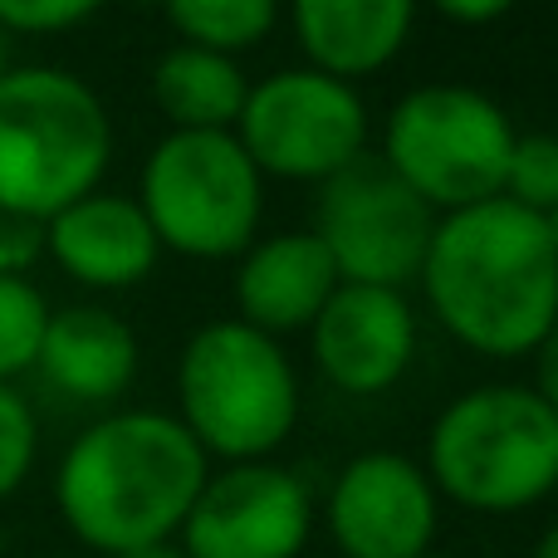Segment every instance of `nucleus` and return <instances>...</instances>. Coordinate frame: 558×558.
<instances>
[{
  "label": "nucleus",
  "mask_w": 558,
  "mask_h": 558,
  "mask_svg": "<svg viewBox=\"0 0 558 558\" xmlns=\"http://www.w3.org/2000/svg\"><path fill=\"white\" fill-rule=\"evenodd\" d=\"M245 94H251V78L231 54H216V49L177 45L153 69V98L172 118V133H231Z\"/></svg>",
  "instance_id": "f3484780"
},
{
  "label": "nucleus",
  "mask_w": 558,
  "mask_h": 558,
  "mask_svg": "<svg viewBox=\"0 0 558 558\" xmlns=\"http://www.w3.org/2000/svg\"><path fill=\"white\" fill-rule=\"evenodd\" d=\"M308 534V485L284 465L241 461L206 475L177 544L186 558H299Z\"/></svg>",
  "instance_id": "9d476101"
},
{
  "label": "nucleus",
  "mask_w": 558,
  "mask_h": 558,
  "mask_svg": "<svg viewBox=\"0 0 558 558\" xmlns=\"http://www.w3.org/2000/svg\"><path fill=\"white\" fill-rule=\"evenodd\" d=\"M343 284L328 260L324 241L314 231H289L270 241L251 245L235 270V304H241V324L260 328V333H294L318 318V308L333 299Z\"/></svg>",
  "instance_id": "4468645a"
},
{
  "label": "nucleus",
  "mask_w": 558,
  "mask_h": 558,
  "mask_svg": "<svg viewBox=\"0 0 558 558\" xmlns=\"http://www.w3.org/2000/svg\"><path fill=\"white\" fill-rule=\"evenodd\" d=\"M534 558H558V524L539 534V544H534Z\"/></svg>",
  "instance_id": "bb28decb"
},
{
  "label": "nucleus",
  "mask_w": 558,
  "mask_h": 558,
  "mask_svg": "<svg viewBox=\"0 0 558 558\" xmlns=\"http://www.w3.org/2000/svg\"><path fill=\"white\" fill-rule=\"evenodd\" d=\"M157 245L192 260L245 255L265 211V177L235 133H167L147 153L137 192Z\"/></svg>",
  "instance_id": "0eeeda50"
},
{
  "label": "nucleus",
  "mask_w": 558,
  "mask_h": 558,
  "mask_svg": "<svg viewBox=\"0 0 558 558\" xmlns=\"http://www.w3.org/2000/svg\"><path fill=\"white\" fill-rule=\"evenodd\" d=\"M416 0H294V29L308 69L343 84L387 69L402 54Z\"/></svg>",
  "instance_id": "dca6fc26"
},
{
  "label": "nucleus",
  "mask_w": 558,
  "mask_h": 558,
  "mask_svg": "<svg viewBox=\"0 0 558 558\" xmlns=\"http://www.w3.org/2000/svg\"><path fill=\"white\" fill-rule=\"evenodd\" d=\"M441 216L383 162L357 157L328 182H318L314 235L324 241L328 260L343 284L402 289L422 275L426 245Z\"/></svg>",
  "instance_id": "1a4fd4ad"
},
{
  "label": "nucleus",
  "mask_w": 558,
  "mask_h": 558,
  "mask_svg": "<svg viewBox=\"0 0 558 558\" xmlns=\"http://www.w3.org/2000/svg\"><path fill=\"white\" fill-rule=\"evenodd\" d=\"M45 255L88 289H128L153 275L162 245L133 196L88 192L45 221Z\"/></svg>",
  "instance_id": "ddd939ff"
},
{
  "label": "nucleus",
  "mask_w": 558,
  "mask_h": 558,
  "mask_svg": "<svg viewBox=\"0 0 558 558\" xmlns=\"http://www.w3.org/2000/svg\"><path fill=\"white\" fill-rule=\"evenodd\" d=\"M104 0H0V29L5 35H59L84 25Z\"/></svg>",
  "instance_id": "4be33fe9"
},
{
  "label": "nucleus",
  "mask_w": 558,
  "mask_h": 558,
  "mask_svg": "<svg viewBox=\"0 0 558 558\" xmlns=\"http://www.w3.org/2000/svg\"><path fill=\"white\" fill-rule=\"evenodd\" d=\"M5 69H10V35L0 29V74H5Z\"/></svg>",
  "instance_id": "c85d7f7f"
},
{
  "label": "nucleus",
  "mask_w": 558,
  "mask_h": 558,
  "mask_svg": "<svg viewBox=\"0 0 558 558\" xmlns=\"http://www.w3.org/2000/svg\"><path fill=\"white\" fill-rule=\"evenodd\" d=\"M328 534L343 558H422L436 539V485L402 451H363L338 471Z\"/></svg>",
  "instance_id": "9b49d317"
},
{
  "label": "nucleus",
  "mask_w": 558,
  "mask_h": 558,
  "mask_svg": "<svg viewBox=\"0 0 558 558\" xmlns=\"http://www.w3.org/2000/svg\"><path fill=\"white\" fill-rule=\"evenodd\" d=\"M35 367L54 392L74 402H113L137 377V333L98 304L78 308H49L45 343H39Z\"/></svg>",
  "instance_id": "2eb2a0df"
},
{
  "label": "nucleus",
  "mask_w": 558,
  "mask_h": 558,
  "mask_svg": "<svg viewBox=\"0 0 558 558\" xmlns=\"http://www.w3.org/2000/svg\"><path fill=\"white\" fill-rule=\"evenodd\" d=\"M177 422L192 432V441L221 461H265L289 441L299 422V377L289 353L270 333L216 318L196 328L177 363Z\"/></svg>",
  "instance_id": "39448f33"
},
{
  "label": "nucleus",
  "mask_w": 558,
  "mask_h": 558,
  "mask_svg": "<svg viewBox=\"0 0 558 558\" xmlns=\"http://www.w3.org/2000/svg\"><path fill=\"white\" fill-rule=\"evenodd\" d=\"M436 10H441L446 20H461V25H490V20H500L505 10L514 5V0H432Z\"/></svg>",
  "instance_id": "393cba45"
},
{
  "label": "nucleus",
  "mask_w": 558,
  "mask_h": 558,
  "mask_svg": "<svg viewBox=\"0 0 558 558\" xmlns=\"http://www.w3.org/2000/svg\"><path fill=\"white\" fill-rule=\"evenodd\" d=\"M211 461L167 412H113L78 432L54 475L59 520L94 554L123 558L182 534Z\"/></svg>",
  "instance_id": "f03ea898"
},
{
  "label": "nucleus",
  "mask_w": 558,
  "mask_h": 558,
  "mask_svg": "<svg viewBox=\"0 0 558 558\" xmlns=\"http://www.w3.org/2000/svg\"><path fill=\"white\" fill-rule=\"evenodd\" d=\"M426 475L461 510H530L558 490V412L534 387H475L436 416Z\"/></svg>",
  "instance_id": "20e7f679"
},
{
  "label": "nucleus",
  "mask_w": 558,
  "mask_h": 558,
  "mask_svg": "<svg viewBox=\"0 0 558 558\" xmlns=\"http://www.w3.org/2000/svg\"><path fill=\"white\" fill-rule=\"evenodd\" d=\"M426 304L481 357H524L558 318V251L544 216L510 196L436 221L422 260Z\"/></svg>",
  "instance_id": "f257e3e1"
},
{
  "label": "nucleus",
  "mask_w": 558,
  "mask_h": 558,
  "mask_svg": "<svg viewBox=\"0 0 558 558\" xmlns=\"http://www.w3.org/2000/svg\"><path fill=\"white\" fill-rule=\"evenodd\" d=\"M39 456V422L29 402L10 383H0V500L20 490L35 471Z\"/></svg>",
  "instance_id": "412c9836"
},
{
  "label": "nucleus",
  "mask_w": 558,
  "mask_h": 558,
  "mask_svg": "<svg viewBox=\"0 0 558 558\" xmlns=\"http://www.w3.org/2000/svg\"><path fill=\"white\" fill-rule=\"evenodd\" d=\"M113 162L108 108L64 69L0 74V216L45 226L98 192Z\"/></svg>",
  "instance_id": "7ed1b4c3"
},
{
  "label": "nucleus",
  "mask_w": 558,
  "mask_h": 558,
  "mask_svg": "<svg viewBox=\"0 0 558 558\" xmlns=\"http://www.w3.org/2000/svg\"><path fill=\"white\" fill-rule=\"evenodd\" d=\"M39 251H45V226L0 216V275H25V265H35Z\"/></svg>",
  "instance_id": "5701e85b"
},
{
  "label": "nucleus",
  "mask_w": 558,
  "mask_h": 558,
  "mask_svg": "<svg viewBox=\"0 0 558 558\" xmlns=\"http://www.w3.org/2000/svg\"><path fill=\"white\" fill-rule=\"evenodd\" d=\"M505 196L534 216L558 206V133H520L505 172Z\"/></svg>",
  "instance_id": "aec40b11"
},
{
  "label": "nucleus",
  "mask_w": 558,
  "mask_h": 558,
  "mask_svg": "<svg viewBox=\"0 0 558 558\" xmlns=\"http://www.w3.org/2000/svg\"><path fill=\"white\" fill-rule=\"evenodd\" d=\"M123 558H186V554H182V544H177V539H167V544H147V549H133V554H123Z\"/></svg>",
  "instance_id": "a878e982"
},
{
  "label": "nucleus",
  "mask_w": 558,
  "mask_h": 558,
  "mask_svg": "<svg viewBox=\"0 0 558 558\" xmlns=\"http://www.w3.org/2000/svg\"><path fill=\"white\" fill-rule=\"evenodd\" d=\"M49 304L25 275H0V383L35 367L45 343Z\"/></svg>",
  "instance_id": "6ab92c4d"
},
{
  "label": "nucleus",
  "mask_w": 558,
  "mask_h": 558,
  "mask_svg": "<svg viewBox=\"0 0 558 558\" xmlns=\"http://www.w3.org/2000/svg\"><path fill=\"white\" fill-rule=\"evenodd\" d=\"M534 373H539V387H534V392L558 412V318H554L549 333L539 338V348H534Z\"/></svg>",
  "instance_id": "b1692460"
},
{
  "label": "nucleus",
  "mask_w": 558,
  "mask_h": 558,
  "mask_svg": "<svg viewBox=\"0 0 558 558\" xmlns=\"http://www.w3.org/2000/svg\"><path fill=\"white\" fill-rule=\"evenodd\" d=\"M308 333L318 373L348 397H377L397 387L416 357V318L402 289L338 284Z\"/></svg>",
  "instance_id": "f8f14e48"
},
{
  "label": "nucleus",
  "mask_w": 558,
  "mask_h": 558,
  "mask_svg": "<svg viewBox=\"0 0 558 558\" xmlns=\"http://www.w3.org/2000/svg\"><path fill=\"white\" fill-rule=\"evenodd\" d=\"M514 123L490 94L465 84H422L397 98L383 128V162L432 211H465L505 196Z\"/></svg>",
  "instance_id": "423d86ee"
},
{
  "label": "nucleus",
  "mask_w": 558,
  "mask_h": 558,
  "mask_svg": "<svg viewBox=\"0 0 558 558\" xmlns=\"http://www.w3.org/2000/svg\"><path fill=\"white\" fill-rule=\"evenodd\" d=\"M182 45L235 54L260 45L279 20V0H162Z\"/></svg>",
  "instance_id": "a211bd4d"
},
{
  "label": "nucleus",
  "mask_w": 558,
  "mask_h": 558,
  "mask_svg": "<svg viewBox=\"0 0 558 558\" xmlns=\"http://www.w3.org/2000/svg\"><path fill=\"white\" fill-rule=\"evenodd\" d=\"M544 231H549V241H554V251H558V206L544 216Z\"/></svg>",
  "instance_id": "cd10ccee"
},
{
  "label": "nucleus",
  "mask_w": 558,
  "mask_h": 558,
  "mask_svg": "<svg viewBox=\"0 0 558 558\" xmlns=\"http://www.w3.org/2000/svg\"><path fill=\"white\" fill-rule=\"evenodd\" d=\"M422 558H451V554H422Z\"/></svg>",
  "instance_id": "c756f323"
},
{
  "label": "nucleus",
  "mask_w": 558,
  "mask_h": 558,
  "mask_svg": "<svg viewBox=\"0 0 558 558\" xmlns=\"http://www.w3.org/2000/svg\"><path fill=\"white\" fill-rule=\"evenodd\" d=\"M235 143L260 177L328 182L367 147V108L353 84L318 69H279L251 84Z\"/></svg>",
  "instance_id": "6e6552de"
}]
</instances>
